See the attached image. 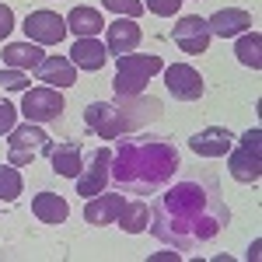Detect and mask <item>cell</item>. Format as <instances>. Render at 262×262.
Instances as JSON below:
<instances>
[{"label": "cell", "mask_w": 262, "mask_h": 262, "mask_svg": "<svg viewBox=\"0 0 262 262\" xmlns=\"http://www.w3.org/2000/svg\"><path fill=\"white\" fill-rule=\"evenodd\" d=\"M231 221V210L213 179H185L171 185L150 206V231L154 238L179 252H192L213 242Z\"/></svg>", "instance_id": "6da1fadb"}, {"label": "cell", "mask_w": 262, "mask_h": 262, "mask_svg": "<svg viewBox=\"0 0 262 262\" xmlns=\"http://www.w3.org/2000/svg\"><path fill=\"white\" fill-rule=\"evenodd\" d=\"M175 171H179V150L171 140L161 137H119L108 161V182H116L129 196H154L168 185Z\"/></svg>", "instance_id": "7a4b0ae2"}, {"label": "cell", "mask_w": 262, "mask_h": 262, "mask_svg": "<svg viewBox=\"0 0 262 262\" xmlns=\"http://www.w3.org/2000/svg\"><path fill=\"white\" fill-rule=\"evenodd\" d=\"M161 101L133 95V98H116V101H91L84 108V126L91 133H98L101 140H119L126 133L140 129L147 122L161 119Z\"/></svg>", "instance_id": "3957f363"}, {"label": "cell", "mask_w": 262, "mask_h": 262, "mask_svg": "<svg viewBox=\"0 0 262 262\" xmlns=\"http://www.w3.org/2000/svg\"><path fill=\"white\" fill-rule=\"evenodd\" d=\"M164 70L161 56H150V53H122L116 56V81H112V91L116 98H133V95H143V88L150 84L154 74Z\"/></svg>", "instance_id": "277c9868"}, {"label": "cell", "mask_w": 262, "mask_h": 262, "mask_svg": "<svg viewBox=\"0 0 262 262\" xmlns=\"http://www.w3.org/2000/svg\"><path fill=\"white\" fill-rule=\"evenodd\" d=\"M49 150H53V140L46 137V129L39 122H25V126H14L7 133V161L14 168H28Z\"/></svg>", "instance_id": "5b68a950"}, {"label": "cell", "mask_w": 262, "mask_h": 262, "mask_svg": "<svg viewBox=\"0 0 262 262\" xmlns=\"http://www.w3.org/2000/svg\"><path fill=\"white\" fill-rule=\"evenodd\" d=\"M63 108H67V101H63L60 88H49V84L25 91V98H21V116L28 122H53L63 116Z\"/></svg>", "instance_id": "8992f818"}, {"label": "cell", "mask_w": 262, "mask_h": 262, "mask_svg": "<svg viewBox=\"0 0 262 262\" xmlns=\"http://www.w3.org/2000/svg\"><path fill=\"white\" fill-rule=\"evenodd\" d=\"M25 35L39 46H60L67 39V18H60L56 11H32L25 18Z\"/></svg>", "instance_id": "52a82bcc"}, {"label": "cell", "mask_w": 262, "mask_h": 262, "mask_svg": "<svg viewBox=\"0 0 262 262\" xmlns=\"http://www.w3.org/2000/svg\"><path fill=\"white\" fill-rule=\"evenodd\" d=\"M108 161H112V150H108V147H98V150L88 158V168L74 179L81 200H91V196L105 192V185H108Z\"/></svg>", "instance_id": "ba28073f"}, {"label": "cell", "mask_w": 262, "mask_h": 262, "mask_svg": "<svg viewBox=\"0 0 262 262\" xmlns=\"http://www.w3.org/2000/svg\"><path fill=\"white\" fill-rule=\"evenodd\" d=\"M164 84H168V95L179 101H196L203 98V77L196 67L189 63H171L164 67Z\"/></svg>", "instance_id": "9c48e42d"}, {"label": "cell", "mask_w": 262, "mask_h": 262, "mask_svg": "<svg viewBox=\"0 0 262 262\" xmlns=\"http://www.w3.org/2000/svg\"><path fill=\"white\" fill-rule=\"evenodd\" d=\"M171 39H175V46H179L185 56H200V53H206V46H210V25L200 18V14H189V18H182L175 28H171Z\"/></svg>", "instance_id": "30bf717a"}, {"label": "cell", "mask_w": 262, "mask_h": 262, "mask_svg": "<svg viewBox=\"0 0 262 262\" xmlns=\"http://www.w3.org/2000/svg\"><path fill=\"white\" fill-rule=\"evenodd\" d=\"M122 206H126V196H119V192H98V196L84 200V221L95 224V227H108V224L119 221Z\"/></svg>", "instance_id": "8fae6325"}, {"label": "cell", "mask_w": 262, "mask_h": 262, "mask_svg": "<svg viewBox=\"0 0 262 262\" xmlns=\"http://www.w3.org/2000/svg\"><path fill=\"white\" fill-rule=\"evenodd\" d=\"M189 147H192V154H200V158H224V154H231L234 137H231V129H224V126H206V129H200V133L189 137Z\"/></svg>", "instance_id": "7c38bea8"}, {"label": "cell", "mask_w": 262, "mask_h": 262, "mask_svg": "<svg viewBox=\"0 0 262 262\" xmlns=\"http://www.w3.org/2000/svg\"><path fill=\"white\" fill-rule=\"evenodd\" d=\"M140 25L133 18H116L108 25V35H105V49H108V56H122V53H133V49H140Z\"/></svg>", "instance_id": "4fadbf2b"}, {"label": "cell", "mask_w": 262, "mask_h": 262, "mask_svg": "<svg viewBox=\"0 0 262 262\" xmlns=\"http://www.w3.org/2000/svg\"><path fill=\"white\" fill-rule=\"evenodd\" d=\"M35 77L42 84H56V88H70V84H77V67L70 56H46V60L35 67Z\"/></svg>", "instance_id": "5bb4252c"}, {"label": "cell", "mask_w": 262, "mask_h": 262, "mask_svg": "<svg viewBox=\"0 0 262 262\" xmlns=\"http://www.w3.org/2000/svg\"><path fill=\"white\" fill-rule=\"evenodd\" d=\"M206 25H210V35L231 39V35H242L245 28H252V14H248L245 7H224V11H217Z\"/></svg>", "instance_id": "9a60e30c"}, {"label": "cell", "mask_w": 262, "mask_h": 262, "mask_svg": "<svg viewBox=\"0 0 262 262\" xmlns=\"http://www.w3.org/2000/svg\"><path fill=\"white\" fill-rule=\"evenodd\" d=\"M49 161H53V171L63 175V179H77L84 168V158H81V143L77 140H63L49 150Z\"/></svg>", "instance_id": "2e32d148"}, {"label": "cell", "mask_w": 262, "mask_h": 262, "mask_svg": "<svg viewBox=\"0 0 262 262\" xmlns=\"http://www.w3.org/2000/svg\"><path fill=\"white\" fill-rule=\"evenodd\" d=\"M0 56H4V63H7L11 70H35V67L46 60L39 42H7Z\"/></svg>", "instance_id": "e0dca14e"}, {"label": "cell", "mask_w": 262, "mask_h": 262, "mask_svg": "<svg viewBox=\"0 0 262 262\" xmlns=\"http://www.w3.org/2000/svg\"><path fill=\"white\" fill-rule=\"evenodd\" d=\"M70 60H74V67H81V70H101L105 60H108V49L95 35L91 39H77L74 49H70Z\"/></svg>", "instance_id": "ac0fdd59"}, {"label": "cell", "mask_w": 262, "mask_h": 262, "mask_svg": "<svg viewBox=\"0 0 262 262\" xmlns=\"http://www.w3.org/2000/svg\"><path fill=\"white\" fill-rule=\"evenodd\" d=\"M101 28H105V21L95 7H74L70 14H67V32H74L77 39H91V35H98Z\"/></svg>", "instance_id": "d6986e66"}, {"label": "cell", "mask_w": 262, "mask_h": 262, "mask_svg": "<svg viewBox=\"0 0 262 262\" xmlns=\"http://www.w3.org/2000/svg\"><path fill=\"white\" fill-rule=\"evenodd\" d=\"M32 213H35L42 224H63L67 213H70V206H67V200L56 196V192H39V196L32 200Z\"/></svg>", "instance_id": "ffe728a7"}, {"label": "cell", "mask_w": 262, "mask_h": 262, "mask_svg": "<svg viewBox=\"0 0 262 262\" xmlns=\"http://www.w3.org/2000/svg\"><path fill=\"white\" fill-rule=\"evenodd\" d=\"M231 175L238 182H245V185H255V182L262 179V158L252 154L248 147L234 150V154H231Z\"/></svg>", "instance_id": "44dd1931"}, {"label": "cell", "mask_w": 262, "mask_h": 262, "mask_svg": "<svg viewBox=\"0 0 262 262\" xmlns=\"http://www.w3.org/2000/svg\"><path fill=\"white\" fill-rule=\"evenodd\" d=\"M126 231V234H140V231H147V224H150V206H143L140 200H126V206H122L119 221H116Z\"/></svg>", "instance_id": "7402d4cb"}, {"label": "cell", "mask_w": 262, "mask_h": 262, "mask_svg": "<svg viewBox=\"0 0 262 262\" xmlns=\"http://www.w3.org/2000/svg\"><path fill=\"white\" fill-rule=\"evenodd\" d=\"M234 56H238L245 67L259 70V67H262V35H259V32H245V35H238Z\"/></svg>", "instance_id": "603a6c76"}, {"label": "cell", "mask_w": 262, "mask_h": 262, "mask_svg": "<svg viewBox=\"0 0 262 262\" xmlns=\"http://www.w3.org/2000/svg\"><path fill=\"white\" fill-rule=\"evenodd\" d=\"M21 196V171L14 164H0V200L14 203Z\"/></svg>", "instance_id": "cb8c5ba5"}, {"label": "cell", "mask_w": 262, "mask_h": 262, "mask_svg": "<svg viewBox=\"0 0 262 262\" xmlns=\"http://www.w3.org/2000/svg\"><path fill=\"white\" fill-rule=\"evenodd\" d=\"M112 14H122V18H140L143 0H101Z\"/></svg>", "instance_id": "d4e9b609"}, {"label": "cell", "mask_w": 262, "mask_h": 262, "mask_svg": "<svg viewBox=\"0 0 262 262\" xmlns=\"http://www.w3.org/2000/svg\"><path fill=\"white\" fill-rule=\"evenodd\" d=\"M0 88H7V91H21V88H28V74L25 70H0Z\"/></svg>", "instance_id": "484cf974"}, {"label": "cell", "mask_w": 262, "mask_h": 262, "mask_svg": "<svg viewBox=\"0 0 262 262\" xmlns=\"http://www.w3.org/2000/svg\"><path fill=\"white\" fill-rule=\"evenodd\" d=\"M143 7L150 14H158V18H168V14H179L182 0H143Z\"/></svg>", "instance_id": "4316f807"}, {"label": "cell", "mask_w": 262, "mask_h": 262, "mask_svg": "<svg viewBox=\"0 0 262 262\" xmlns=\"http://www.w3.org/2000/svg\"><path fill=\"white\" fill-rule=\"evenodd\" d=\"M14 122H18V108H14L11 101L0 98V137H4V133H11V129H14Z\"/></svg>", "instance_id": "83f0119b"}, {"label": "cell", "mask_w": 262, "mask_h": 262, "mask_svg": "<svg viewBox=\"0 0 262 262\" xmlns=\"http://www.w3.org/2000/svg\"><path fill=\"white\" fill-rule=\"evenodd\" d=\"M14 32V11L7 4H0V39H7Z\"/></svg>", "instance_id": "f1b7e54d"}, {"label": "cell", "mask_w": 262, "mask_h": 262, "mask_svg": "<svg viewBox=\"0 0 262 262\" xmlns=\"http://www.w3.org/2000/svg\"><path fill=\"white\" fill-rule=\"evenodd\" d=\"M242 147H248L252 154H259V147H262V129H248L242 137Z\"/></svg>", "instance_id": "f546056e"}]
</instances>
